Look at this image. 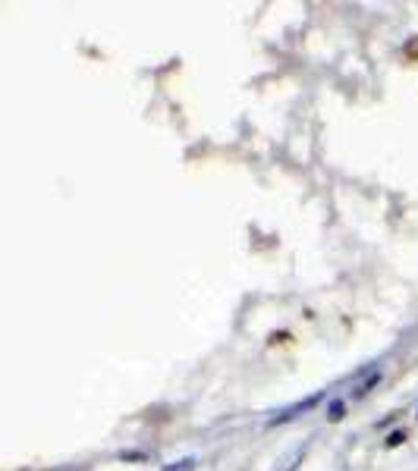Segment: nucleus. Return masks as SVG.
I'll return each mask as SVG.
<instances>
[{"mask_svg":"<svg viewBox=\"0 0 418 471\" xmlns=\"http://www.w3.org/2000/svg\"><path fill=\"white\" fill-rule=\"evenodd\" d=\"M343 412H346V402H343V399H334V402H330V409H327V418L330 421H340V418H343Z\"/></svg>","mask_w":418,"mask_h":471,"instance_id":"1","label":"nucleus"},{"mask_svg":"<svg viewBox=\"0 0 418 471\" xmlns=\"http://www.w3.org/2000/svg\"><path fill=\"white\" fill-rule=\"evenodd\" d=\"M403 440H406V434H403V430H396V434L390 437L387 443H390V446H399V443H403Z\"/></svg>","mask_w":418,"mask_h":471,"instance_id":"2","label":"nucleus"}]
</instances>
